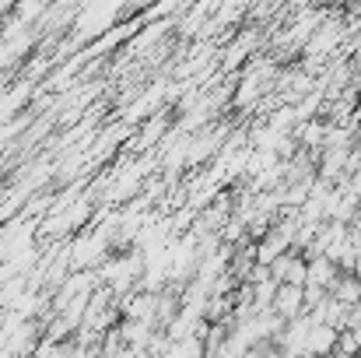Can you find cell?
<instances>
[{
	"label": "cell",
	"instance_id": "cell-2",
	"mask_svg": "<svg viewBox=\"0 0 361 358\" xmlns=\"http://www.w3.org/2000/svg\"><path fill=\"white\" fill-rule=\"evenodd\" d=\"M270 309L281 316V320H295L298 313H305V299H302V285H291V281H277V292H274V302Z\"/></svg>",
	"mask_w": 361,
	"mask_h": 358
},
{
	"label": "cell",
	"instance_id": "cell-3",
	"mask_svg": "<svg viewBox=\"0 0 361 358\" xmlns=\"http://www.w3.org/2000/svg\"><path fill=\"white\" fill-rule=\"evenodd\" d=\"M270 274L277 281H291V285H305V256L298 249H284L281 256L270 260Z\"/></svg>",
	"mask_w": 361,
	"mask_h": 358
},
{
	"label": "cell",
	"instance_id": "cell-1",
	"mask_svg": "<svg viewBox=\"0 0 361 358\" xmlns=\"http://www.w3.org/2000/svg\"><path fill=\"white\" fill-rule=\"evenodd\" d=\"M140 267H144L140 253H133V256H120V260H109V263L102 267V281L109 285V292H113V295H123V292L140 278Z\"/></svg>",
	"mask_w": 361,
	"mask_h": 358
},
{
	"label": "cell",
	"instance_id": "cell-4",
	"mask_svg": "<svg viewBox=\"0 0 361 358\" xmlns=\"http://www.w3.org/2000/svg\"><path fill=\"white\" fill-rule=\"evenodd\" d=\"M337 274H341V267H337V260H330L326 253L305 256V281H309V285H319V288L330 292V285L337 281Z\"/></svg>",
	"mask_w": 361,
	"mask_h": 358
},
{
	"label": "cell",
	"instance_id": "cell-5",
	"mask_svg": "<svg viewBox=\"0 0 361 358\" xmlns=\"http://www.w3.org/2000/svg\"><path fill=\"white\" fill-rule=\"evenodd\" d=\"M330 295H334L337 302H344V306H355L361 299V278H355L351 270H341L337 281L330 285Z\"/></svg>",
	"mask_w": 361,
	"mask_h": 358
},
{
	"label": "cell",
	"instance_id": "cell-6",
	"mask_svg": "<svg viewBox=\"0 0 361 358\" xmlns=\"http://www.w3.org/2000/svg\"><path fill=\"white\" fill-rule=\"evenodd\" d=\"M151 4H154V0H130L133 11H144V7H151Z\"/></svg>",
	"mask_w": 361,
	"mask_h": 358
}]
</instances>
